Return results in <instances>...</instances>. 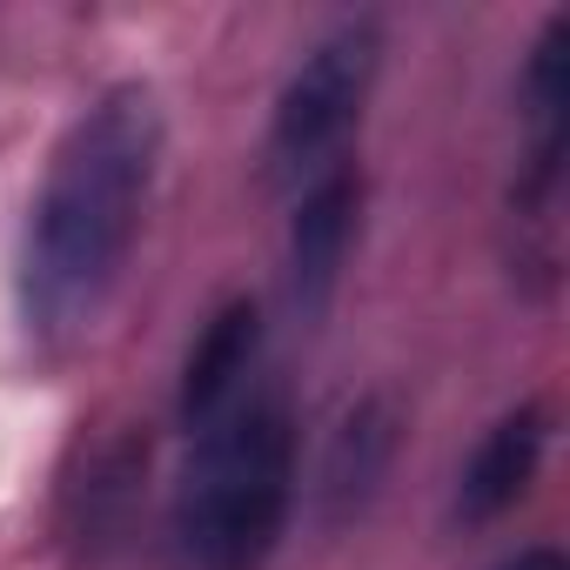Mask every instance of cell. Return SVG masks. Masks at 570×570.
I'll return each mask as SVG.
<instances>
[{
	"instance_id": "30bf717a",
	"label": "cell",
	"mask_w": 570,
	"mask_h": 570,
	"mask_svg": "<svg viewBox=\"0 0 570 570\" xmlns=\"http://www.w3.org/2000/svg\"><path fill=\"white\" fill-rule=\"evenodd\" d=\"M503 570H570V563H563V550H557V543H530V550H517Z\"/></svg>"
},
{
	"instance_id": "277c9868",
	"label": "cell",
	"mask_w": 570,
	"mask_h": 570,
	"mask_svg": "<svg viewBox=\"0 0 570 570\" xmlns=\"http://www.w3.org/2000/svg\"><path fill=\"white\" fill-rule=\"evenodd\" d=\"M363 168L356 161H330L309 195L296 202L289 222V309L296 323H323L336 289H343V262L356 248V222H363Z\"/></svg>"
},
{
	"instance_id": "52a82bcc",
	"label": "cell",
	"mask_w": 570,
	"mask_h": 570,
	"mask_svg": "<svg viewBox=\"0 0 570 570\" xmlns=\"http://www.w3.org/2000/svg\"><path fill=\"white\" fill-rule=\"evenodd\" d=\"M255 350H262V309H255V296H228V303L202 323V336H195V350H188V363H181V390H175L181 430H202L208 416L228 410V396H235V383L248 376Z\"/></svg>"
},
{
	"instance_id": "9c48e42d",
	"label": "cell",
	"mask_w": 570,
	"mask_h": 570,
	"mask_svg": "<svg viewBox=\"0 0 570 570\" xmlns=\"http://www.w3.org/2000/svg\"><path fill=\"white\" fill-rule=\"evenodd\" d=\"M563 61H570V14H550V28L530 48V68H523V101H530L537 128H563Z\"/></svg>"
},
{
	"instance_id": "6da1fadb",
	"label": "cell",
	"mask_w": 570,
	"mask_h": 570,
	"mask_svg": "<svg viewBox=\"0 0 570 570\" xmlns=\"http://www.w3.org/2000/svg\"><path fill=\"white\" fill-rule=\"evenodd\" d=\"M155 168H161V101L141 81L108 88L68 128L41 181L21 255V303L35 336L75 343L81 330H95L135 255Z\"/></svg>"
},
{
	"instance_id": "5b68a950",
	"label": "cell",
	"mask_w": 570,
	"mask_h": 570,
	"mask_svg": "<svg viewBox=\"0 0 570 570\" xmlns=\"http://www.w3.org/2000/svg\"><path fill=\"white\" fill-rule=\"evenodd\" d=\"M396 450H403V410H396L390 390H376V396H363L336 423V436L323 450V470H316V530H330V537L350 530L376 503V490L390 483Z\"/></svg>"
},
{
	"instance_id": "ba28073f",
	"label": "cell",
	"mask_w": 570,
	"mask_h": 570,
	"mask_svg": "<svg viewBox=\"0 0 570 570\" xmlns=\"http://www.w3.org/2000/svg\"><path fill=\"white\" fill-rule=\"evenodd\" d=\"M141 476H148V436H115L95 470H88V490H81V530L88 537H115L141 497Z\"/></svg>"
},
{
	"instance_id": "3957f363",
	"label": "cell",
	"mask_w": 570,
	"mask_h": 570,
	"mask_svg": "<svg viewBox=\"0 0 570 570\" xmlns=\"http://www.w3.org/2000/svg\"><path fill=\"white\" fill-rule=\"evenodd\" d=\"M376 68H383V21L376 14L343 21L336 35H323L303 55V68L289 75V88L275 95L268 141H262V168H268L275 188H289V181L330 168V155L343 148V135L363 121Z\"/></svg>"
},
{
	"instance_id": "8992f818",
	"label": "cell",
	"mask_w": 570,
	"mask_h": 570,
	"mask_svg": "<svg viewBox=\"0 0 570 570\" xmlns=\"http://www.w3.org/2000/svg\"><path fill=\"white\" fill-rule=\"evenodd\" d=\"M543 443H550V410H543V403H517L510 416H497V423L483 430L476 456L463 463L456 517H463V523H497V517L537 483Z\"/></svg>"
},
{
	"instance_id": "7a4b0ae2",
	"label": "cell",
	"mask_w": 570,
	"mask_h": 570,
	"mask_svg": "<svg viewBox=\"0 0 570 570\" xmlns=\"http://www.w3.org/2000/svg\"><path fill=\"white\" fill-rule=\"evenodd\" d=\"M296 510V416L268 390L195 430L175 497V543L195 570H262Z\"/></svg>"
}]
</instances>
